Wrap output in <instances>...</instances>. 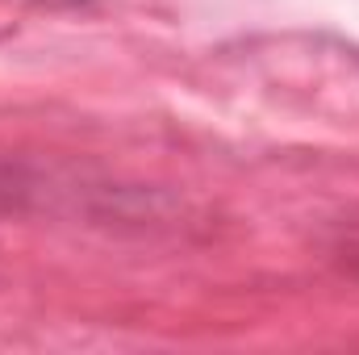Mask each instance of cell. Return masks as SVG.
Listing matches in <instances>:
<instances>
[{
	"instance_id": "1",
	"label": "cell",
	"mask_w": 359,
	"mask_h": 355,
	"mask_svg": "<svg viewBox=\"0 0 359 355\" xmlns=\"http://www.w3.org/2000/svg\"><path fill=\"white\" fill-rule=\"evenodd\" d=\"M42 4H88V0H42Z\"/></svg>"
}]
</instances>
